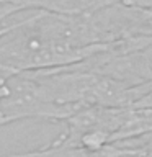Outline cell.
<instances>
[{"mask_svg": "<svg viewBox=\"0 0 152 157\" xmlns=\"http://www.w3.org/2000/svg\"><path fill=\"white\" fill-rule=\"evenodd\" d=\"M12 74H17V72H13L12 69H8V67L0 64V75H12Z\"/></svg>", "mask_w": 152, "mask_h": 157, "instance_id": "277c9868", "label": "cell"}, {"mask_svg": "<svg viewBox=\"0 0 152 157\" xmlns=\"http://www.w3.org/2000/svg\"><path fill=\"white\" fill-rule=\"evenodd\" d=\"M3 157H98V154H93V152H88L85 149H82V147L69 146L54 139L51 144L44 146L41 149L21 152V154L3 155Z\"/></svg>", "mask_w": 152, "mask_h": 157, "instance_id": "6da1fadb", "label": "cell"}, {"mask_svg": "<svg viewBox=\"0 0 152 157\" xmlns=\"http://www.w3.org/2000/svg\"><path fill=\"white\" fill-rule=\"evenodd\" d=\"M0 103H2V100H0Z\"/></svg>", "mask_w": 152, "mask_h": 157, "instance_id": "5b68a950", "label": "cell"}, {"mask_svg": "<svg viewBox=\"0 0 152 157\" xmlns=\"http://www.w3.org/2000/svg\"><path fill=\"white\" fill-rule=\"evenodd\" d=\"M23 20H25V18L17 20V21H5V23H2V25H0V38H3L5 34H8L12 29H15L17 26H20V25L23 23Z\"/></svg>", "mask_w": 152, "mask_h": 157, "instance_id": "7a4b0ae2", "label": "cell"}, {"mask_svg": "<svg viewBox=\"0 0 152 157\" xmlns=\"http://www.w3.org/2000/svg\"><path fill=\"white\" fill-rule=\"evenodd\" d=\"M126 5H139V7H146L152 10V0H121Z\"/></svg>", "mask_w": 152, "mask_h": 157, "instance_id": "3957f363", "label": "cell"}]
</instances>
